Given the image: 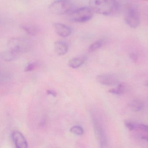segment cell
<instances>
[{
	"label": "cell",
	"instance_id": "cell-6",
	"mask_svg": "<svg viewBox=\"0 0 148 148\" xmlns=\"http://www.w3.org/2000/svg\"><path fill=\"white\" fill-rule=\"evenodd\" d=\"M125 21L127 24L133 28H137L140 23V14L134 8H129L125 13Z\"/></svg>",
	"mask_w": 148,
	"mask_h": 148
},
{
	"label": "cell",
	"instance_id": "cell-13",
	"mask_svg": "<svg viewBox=\"0 0 148 148\" xmlns=\"http://www.w3.org/2000/svg\"><path fill=\"white\" fill-rule=\"evenodd\" d=\"M144 104L142 101L138 99L132 100L129 103L130 108L136 112H140L144 108Z\"/></svg>",
	"mask_w": 148,
	"mask_h": 148
},
{
	"label": "cell",
	"instance_id": "cell-4",
	"mask_svg": "<svg viewBox=\"0 0 148 148\" xmlns=\"http://www.w3.org/2000/svg\"><path fill=\"white\" fill-rule=\"evenodd\" d=\"M94 14V12L90 7H82L74 9L69 14V18L75 22L85 23L91 20Z\"/></svg>",
	"mask_w": 148,
	"mask_h": 148
},
{
	"label": "cell",
	"instance_id": "cell-15",
	"mask_svg": "<svg viewBox=\"0 0 148 148\" xmlns=\"http://www.w3.org/2000/svg\"><path fill=\"white\" fill-rule=\"evenodd\" d=\"M84 63V59L80 58H74L69 62V66L70 67L75 69L81 67Z\"/></svg>",
	"mask_w": 148,
	"mask_h": 148
},
{
	"label": "cell",
	"instance_id": "cell-12",
	"mask_svg": "<svg viewBox=\"0 0 148 148\" xmlns=\"http://www.w3.org/2000/svg\"><path fill=\"white\" fill-rule=\"evenodd\" d=\"M1 56L2 59L4 61H11L16 59L20 54L12 50L9 49L1 53Z\"/></svg>",
	"mask_w": 148,
	"mask_h": 148
},
{
	"label": "cell",
	"instance_id": "cell-19",
	"mask_svg": "<svg viewBox=\"0 0 148 148\" xmlns=\"http://www.w3.org/2000/svg\"><path fill=\"white\" fill-rule=\"evenodd\" d=\"M47 94L48 95H49L53 96L56 97L57 95V94L56 93L55 91H53V90H48L47 91Z\"/></svg>",
	"mask_w": 148,
	"mask_h": 148
},
{
	"label": "cell",
	"instance_id": "cell-22",
	"mask_svg": "<svg viewBox=\"0 0 148 148\" xmlns=\"http://www.w3.org/2000/svg\"><path fill=\"white\" fill-rule=\"evenodd\" d=\"M146 85H147V86H148V81L147 83H146Z\"/></svg>",
	"mask_w": 148,
	"mask_h": 148
},
{
	"label": "cell",
	"instance_id": "cell-2",
	"mask_svg": "<svg viewBox=\"0 0 148 148\" xmlns=\"http://www.w3.org/2000/svg\"><path fill=\"white\" fill-rule=\"evenodd\" d=\"M49 10L55 14H69L74 10V5L71 0H56L49 5Z\"/></svg>",
	"mask_w": 148,
	"mask_h": 148
},
{
	"label": "cell",
	"instance_id": "cell-9",
	"mask_svg": "<svg viewBox=\"0 0 148 148\" xmlns=\"http://www.w3.org/2000/svg\"><path fill=\"white\" fill-rule=\"evenodd\" d=\"M12 139L16 147L17 148H26L28 143L23 135L19 131H14L12 133Z\"/></svg>",
	"mask_w": 148,
	"mask_h": 148
},
{
	"label": "cell",
	"instance_id": "cell-20",
	"mask_svg": "<svg viewBox=\"0 0 148 148\" xmlns=\"http://www.w3.org/2000/svg\"><path fill=\"white\" fill-rule=\"evenodd\" d=\"M6 76L3 74L2 73H0V83L3 81L4 80H6Z\"/></svg>",
	"mask_w": 148,
	"mask_h": 148
},
{
	"label": "cell",
	"instance_id": "cell-1",
	"mask_svg": "<svg viewBox=\"0 0 148 148\" xmlns=\"http://www.w3.org/2000/svg\"><path fill=\"white\" fill-rule=\"evenodd\" d=\"M89 7L94 13L110 15L118 10L119 4L116 0H90Z\"/></svg>",
	"mask_w": 148,
	"mask_h": 148
},
{
	"label": "cell",
	"instance_id": "cell-8",
	"mask_svg": "<svg viewBox=\"0 0 148 148\" xmlns=\"http://www.w3.org/2000/svg\"><path fill=\"white\" fill-rule=\"evenodd\" d=\"M56 33L62 37H68L72 34V30L69 26L60 23H55L53 24Z\"/></svg>",
	"mask_w": 148,
	"mask_h": 148
},
{
	"label": "cell",
	"instance_id": "cell-16",
	"mask_svg": "<svg viewBox=\"0 0 148 148\" xmlns=\"http://www.w3.org/2000/svg\"><path fill=\"white\" fill-rule=\"evenodd\" d=\"M104 40L103 39H101L98 40L95 42L93 43L88 48V51L89 52H94L100 49L102 47L104 44Z\"/></svg>",
	"mask_w": 148,
	"mask_h": 148
},
{
	"label": "cell",
	"instance_id": "cell-11",
	"mask_svg": "<svg viewBox=\"0 0 148 148\" xmlns=\"http://www.w3.org/2000/svg\"><path fill=\"white\" fill-rule=\"evenodd\" d=\"M21 28L25 32L31 36H35L39 33V28L36 25L31 23H26L21 25Z\"/></svg>",
	"mask_w": 148,
	"mask_h": 148
},
{
	"label": "cell",
	"instance_id": "cell-3",
	"mask_svg": "<svg viewBox=\"0 0 148 148\" xmlns=\"http://www.w3.org/2000/svg\"><path fill=\"white\" fill-rule=\"evenodd\" d=\"M31 46V42L29 40L22 37L10 38L8 43L9 49L12 50L20 55L28 51Z\"/></svg>",
	"mask_w": 148,
	"mask_h": 148
},
{
	"label": "cell",
	"instance_id": "cell-10",
	"mask_svg": "<svg viewBox=\"0 0 148 148\" xmlns=\"http://www.w3.org/2000/svg\"><path fill=\"white\" fill-rule=\"evenodd\" d=\"M54 48L56 54L59 56H63L67 53L68 46L66 43L62 41H56L54 44Z\"/></svg>",
	"mask_w": 148,
	"mask_h": 148
},
{
	"label": "cell",
	"instance_id": "cell-21",
	"mask_svg": "<svg viewBox=\"0 0 148 148\" xmlns=\"http://www.w3.org/2000/svg\"><path fill=\"white\" fill-rule=\"evenodd\" d=\"M131 57L132 60H133L134 61H136V60H137V56H136V55H135L134 54H131Z\"/></svg>",
	"mask_w": 148,
	"mask_h": 148
},
{
	"label": "cell",
	"instance_id": "cell-5",
	"mask_svg": "<svg viewBox=\"0 0 148 148\" xmlns=\"http://www.w3.org/2000/svg\"><path fill=\"white\" fill-rule=\"evenodd\" d=\"M93 127L97 140L99 142L101 147H105L107 144V138L102 124L97 118H93Z\"/></svg>",
	"mask_w": 148,
	"mask_h": 148
},
{
	"label": "cell",
	"instance_id": "cell-7",
	"mask_svg": "<svg viewBox=\"0 0 148 148\" xmlns=\"http://www.w3.org/2000/svg\"><path fill=\"white\" fill-rule=\"evenodd\" d=\"M97 81L103 85L112 86L119 83V79L117 76L113 74H104L98 75Z\"/></svg>",
	"mask_w": 148,
	"mask_h": 148
},
{
	"label": "cell",
	"instance_id": "cell-18",
	"mask_svg": "<svg viewBox=\"0 0 148 148\" xmlns=\"http://www.w3.org/2000/svg\"><path fill=\"white\" fill-rule=\"evenodd\" d=\"M37 67V64L36 63H29L25 68V71L26 72H29L35 69Z\"/></svg>",
	"mask_w": 148,
	"mask_h": 148
},
{
	"label": "cell",
	"instance_id": "cell-23",
	"mask_svg": "<svg viewBox=\"0 0 148 148\" xmlns=\"http://www.w3.org/2000/svg\"><path fill=\"white\" fill-rule=\"evenodd\" d=\"M144 1H148V0H144Z\"/></svg>",
	"mask_w": 148,
	"mask_h": 148
},
{
	"label": "cell",
	"instance_id": "cell-14",
	"mask_svg": "<svg viewBox=\"0 0 148 148\" xmlns=\"http://www.w3.org/2000/svg\"><path fill=\"white\" fill-rule=\"evenodd\" d=\"M126 90H127V86L125 85V83H119L116 88L110 89L108 92L114 94L120 95L124 94Z\"/></svg>",
	"mask_w": 148,
	"mask_h": 148
},
{
	"label": "cell",
	"instance_id": "cell-17",
	"mask_svg": "<svg viewBox=\"0 0 148 148\" xmlns=\"http://www.w3.org/2000/svg\"><path fill=\"white\" fill-rule=\"evenodd\" d=\"M70 132L77 135H82L84 133L83 129L79 126H75L71 128Z\"/></svg>",
	"mask_w": 148,
	"mask_h": 148
}]
</instances>
